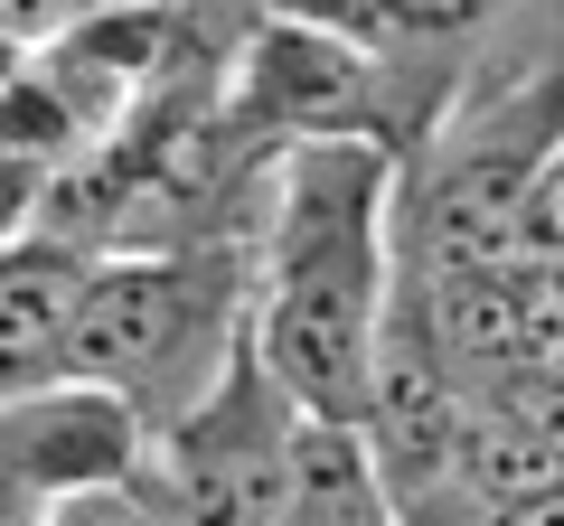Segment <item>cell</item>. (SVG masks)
Instances as JSON below:
<instances>
[{
    "label": "cell",
    "instance_id": "6da1fadb",
    "mask_svg": "<svg viewBox=\"0 0 564 526\" xmlns=\"http://www.w3.org/2000/svg\"><path fill=\"white\" fill-rule=\"evenodd\" d=\"M254 358L321 424H358L404 283V161L377 132H311L263 161Z\"/></svg>",
    "mask_w": 564,
    "mask_h": 526
},
{
    "label": "cell",
    "instance_id": "7a4b0ae2",
    "mask_svg": "<svg viewBox=\"0 0 564 526\" xmlns=\"http://www.w3.org/2000/svg\"><path fill=\"white\" fill-rule=\"evenodd\" d=\"M254 348V254L236 244H151V254H95L76 329H66V385L122 395L161 432Z\"/></svg>",
    "mask_w": 564,
    "mask_h": 526
},
{
    "label": "cell",
    "instance_id": "3957f363",
    "mask_svg": "<svg viewBox=\"0 0 564 526\" xmlns=\"http://www.w3.org/2000/svg\"><path fill=\"white\" fill-rule=\"evenodd\" d=\"M555 161H564V57L452 113V132L404 188V263L414 273L536 263V188Z\"/></svg>",
    "mask_w": 564,
    "mask_h": 526
},
{
    "label": "cell",
    "instance_id": "277c9868",
    "mask_svg": "<svg viewBox=\"0 0 564 526\" xmlns=\"http://www.w3.org/2000/svg\"><path fill=\"white\" fill-rule=\"evenodd\" d=\"M311 414L282 395V376L245 348L180 424L151 432L132 489L161 526H282V489H292V451H302Z\"/></svg>",
    "mask_w": 564,
    "mask_h": 526
},
{
    "label": "cell",
    "instance_id": "5b68a950",
    "mask_svg": "<svg viewBox=\"0 0 564 526\" xmlns=\"http://www.w3.org/2000/svg\"><path fill=\"white\" fill-rule=\"evenodd\" d=\"M85 273H95V254L47 226H20L0 244V405L66 385V329H76Z\"/></svg>",
    "mask_w": 564,
    "mask_h": 526
},
{
    "label": "cell",
    "instance_id": "8992f818",
    "mask_svg": "<svg viewBox=\"0 0 564 526\" xmlns=\"http://www.w3.org/2000/svg\"><path fill=\"white\" fill-rule=\"evenodd\" d=\"M282 526H404V498L386 489L377 451L358 424H302L292 451V489H282Z\"/></svg>",
    "mask_w": 564,
    "mask_h": 526
},
{
    "label": "cell",
    "instance_id": "52a82bcc",
    "mask_svg": "<svg viewBox=\"0 0 564 526\" xmlns=\"http://www.w3.org/2000/svg\"><path fill=\"white\" fill-rule=\"evenodd\" d=\"M104 10H122V0H0V57H47Z\"/></svg>",
    "mask_w": 564,
    "mask_h": 526
},
{
    "label": "cell",
    "instance_id": "ba28073f",
    "mask_svg": "<svg viewBox=\"0 0 564 526\" xmlns=\"http://www.w3.org/2000/svg\"><path fill=\"white\" fill-rule=\"evenodd\" d=\"M47 526H161V517L141 507V489H85V498L47 507Z\"/></svg>",
    "mask_w": 564,
    "mask_h": 526
},
{
    "label": "cell",
    "instance_id": "9c48e42d",
    "mask_svg": "<svg viewBox=\"0 0 564 526\" xmlns=\"http://www.w3.org/2000/svg\"><path fill=\"white\" fill-rule=\"evenodd\" d=\"M47 507L29 498V480H20V451H10V424H0V526H39Z\"/></svg>",
    "mask_w": 564,
    "mask_h": 526
},
{
    "label": "cell",
    "instance_id": "30bf717a",
    "mask_svg": "<svg viewBox=\"0 0 564 526\" xmlns=\"http://www.w3.org/2000/svg\"><path fill=\"white\" fill-rule=\"evenodd\" d=\"M536 254L564 263V161L545 169V188H536Z\"/></svg>",
    "mask_w": 564,
    "mask_h": 526
}]
</instances>
